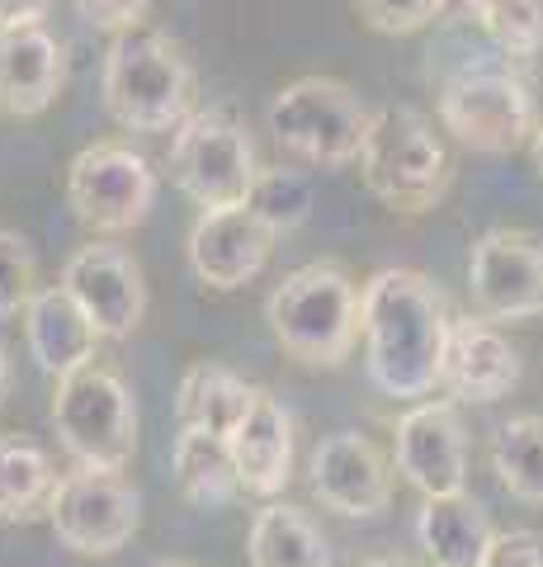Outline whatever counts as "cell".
<instances>
[{
  "mask_svg": "<svg viewBox=\"0 0 543 567\" xmlns=\"http://www.w3.org/2000/svg\"><path fill=\"white\" fill-rule=\"evenodd\" d=\"M449 298L430 275L388 265L359 289L364 364L378 393L420 402L440 388L449 346Z\"/></svg>",
  "mask_w": 543,
  "mask_h": 567,
  "instance_id": "obj_1",
  "label": "cell"
},
{
  "mask_svg": "<svg viewBox=\"0 0 543 567\" xmlns=\"http://www.w3.org/2000/svg\"><path fill=\"white\" fill-rule=\"evenodd\" d=\"M265 322L303 369H341L359 346V284L341 260L297 265L270 289Z\"/></svg>",
  "mask_w": 543,
  "mask_h": 567,
  "instance_id": "obj_2",
  "label": "cell"
},
{
  "mask_svg": "<svg viewBox=\"0 0 543 567\" xmlns=\"http://www.w3.org/2000/svg\"><path fill=\"white\" fill-rule=\"evenodd\" d=\"M100 91L104 110L128 133H170L195 114L199 81L180 43L152 29H133L104 48Z\"/></svg>",
  "mask_w": 543,
  "mask_h": 567,
  "instance_id": "obj_3",
  "label": "cell"
},
{
  "mask_svg": "<svg viewBox=\"0 0 543 567\" xmlns=\"http://www.w3.org/2000/svg\"><path fill=\"white\" fill-rule=\"evenodd\" d=\"M52 425L66 458L85 473H124L137 454V398L109 364H85L58 379Z\"/></svg>",
  "mask_w": 543,
  "mask_h": 567,
  "instance_id": "obj_4",
  "label": "cell"
},
{
  "mask_svg": "<svg viewBox=\"0 0 543 567\" xmlns=\"http://www.w3.org/2000/svg\"><path fill=\"white\" fill-rule=\"evenodd\" d=\"M359 175L383 208L416 218V213H426L445 199L449 152L435 137L426 114L407 110V104H388L369 123V137H364V152H359Z\"/></svg>",
  "mask_w": 543,
  "mask_h": 567,
  "instance_id": "obj_5",
  "label": "cell"
},
{
  "mask_svg": "<svg viewBox=\"0 0 543 567\" xmlns=\"http://www.w3.org/2000/svg\"><path fill=\"white\" fill-rule=\"evenodd\" d=\"M265 123H270V137L289 156L307 166L341 171L349 162H359L374 114L359 100L355 85H345L336 76H297L270 100Z\"/></svg>",
  "mask_w": 543,
  "mask_h": 567,
  "instance_id": "obj_6",
  "label": "cell"
},
{
  "mask_svg": "<svg viewBox=\"0 0 543 567\" xmlns=\"http://www.w3.org/2000/svg\"><path fill=\"white\" fill-rule=\"evenodd\" d=\"M170 175L199 208H241L255 189L260 156L227 110H195L170 137Z\"/></svg>",
  "mask_w": 543,
  "mask_h": 567,
  "instance_id": "obj_7",
  "label": "cell"
},
{
  "mask_svg": "<svg viewBox=\"0 0 543 567\" xmlns=\"http://www.w3.org/2000/svg\"><path fill=\"white\" fill-rule=\"evenodd\" d=\"M440 123L472 152L501 156L534 137V95L505 66H468L440 91Z\"/></svg>",
  "mask_w": 543,
  "mask_h": 567,
  "instance_id": "obj_8",
  "label": "cell"
},
{
  "mask_svg": "<svg viewBox=\"0 0 543 567\" xmlns=\"http://www.w3.org/2000/svg\"><path fill=\"white\" fill-rule=\"evenodd\" d=\"M156 189L161 181H156L152 162L128 142H91L66 166V204L95 233L143 227L156 204Z\"/></svg>",
  "mask_w": 543,
  "mask_h": 567,
  "instance_id": "obj_9",
  "label": "cell"
},
{
  "mask_svg": "<svg viewBox=\"0 0 543 567\" xmlns=\"http://www.w3.org/2000/svg\"><path fill=\"white\" fill-rule=\"evenodd\" d=\"M48 525L62 548L81 558H109L118 554L143 525V496L118 473H66L52 487Z\"/></svg>",
  "mask_w": 543,
  "mask_h": 567,
  "instance_id": "obj_10",
  "label": "cell"
},
{
  "mask_svg": "<svg viewBox=\"0 0 543 567\" xmlns=\"http://www.w3.org/2000/svg\"><path fill=\"white\" fill-rule=\"evenodd\" d=\"M468 293L487 322H524L543 312V241L515 227H492L472 241Z\"/></svg>",
  "mask_w": 543,
  "mask_h": 567,
  "instance_id": "obj_11",
  "label": "cell"
},
{
  "mask_svg": "<svg viewBox=\"0 0 543 567\" xmlns=\"http://www.w3.org/2000/svg\"><path fill=\"white\" fill-rule=\"evenodd\" d=\"M62 289L91 317L100 341H128L147 317V279L133 251L114 241H91L62 265Z\"/></svg>",
  "mask_w": 543,
  "mask_h": 567,
  "instance_id": "obj_12",
  "label": "cell"
},
{
  "mask_svg": "<svg viewBox=\"0 0 543 567\" xmlns=\"http://www.w3.org/2000/svg\"><path fill=\"white\" fill-rule=\"evenodd\" d=\"M393 468L407 477L420 496H459L468 492V431L449 398L416 402L397 421Z\"/></svg>",
  "mask_w": 543,
  "mask_h": 567,
  "instance_id": "obj_13",
  "label": "cell"
},
{
  "mask_svg": "<svg viewBox=\"0 0 543 567\" xmlns=\"http://www.w3.org/2000/svg\"><path fill=\"white\" fill-rule=\"evenodd\" d=\"M185 256L199 284H208L218 293H232V289H247L255 275H265V265L274 256V233L247 204L199 208L195 227H189V241H185Z\"/></svg>",
  "mask_w": 543,
  "mask_h": 567,
  "instance_id": "obj_14",
  "label": "cell"
},
{
  "mask_svg": "<svg viewBox=\"0 0 543 567\" xmlns=\"http://www.w3.org/2000/svg\"><path fill=\"white\" fill-rule=\"evenodd\" d=\"M393 458L369 435L336 431L312 454V492L326 511L349 520H369L393 506Z\"/></svg>",
  "mask_w": 543,
  "mask_h": 567,
  "instance_id": "obj_15",
  "label": "cell"
},
{
  "mask_svg": "<svg viewBox=\"0 0 543 567\" xmlns=\"http://www.w3.org/2000/svg\"><path fill=\"white\" fill-rule=\"evenodd\" d=\"M520 383V354L497 322L453 317L440 388L453 402H501Z\"/></svg>",
  "mask_w": 543,
  "mask_h": 567,
  "instance_id": "obj_16",
  "label": "cell"
},
{
  "mask_svg": "<svg viewBox=\"0 0 543 567\" xmlns=\"http://www.w3.org/2000/svg\"><path fill=\"white\" fill-rule=\"evenodd\" d=\"M66 85V48L43 24L0 29V110L33 118Z\"/></svg>",
  "mask_w": 543,
  "mask_h": 567,
  "instance_id": "obj_17",
  "label": "cell"
},
{
  "mask_svg": "<svg viewBox=\"0 0 543 567\" xmlns=\"http://www.w3.org/2000/svg\"><path fill=\"white\" fill-rule=\"evenodd\" d=\"M24 341L43 374L66 379V374H76V369L95 364L100 331L91 327V317L81 312V303L62 284H48L24 308Z\"/></svg>",
  "mask_w": 543,
  "mask_h": 567,
  "instance_id": "obj_18",
  "label": "cell"
},
{
  "mask_svg": "<svg viewBox=\"0 0 543 567\" xmlns=\"http://www.w3.org/2000/svg\"><path fill=\"white\" fill-rule=\"evenodd\" d=\"M237 458L241 487L255 496H279L293 477V416L270 388H260L247 421L237 425V435L227 440Z\"/></svg>",
  "mask_w": 543,
  "mask_h": 567,
  "instance_id": "obj_19",
  "label": "cell"
},
{
  "mask_svg": "<svg viewBox=\"0 0 543 567\" xmlns=\"http://www.w3.org/2000/svg\"><path fill=\"white\" fill-rule=\"evenodd\" d=\"M492 520L472 502L459 496H426L416 511V544L435 567H482V554L492 544Z\"/></svg>",
  "mask_w": 543,
  "mask_h": 567,
  "instance_id": "obj_20",
  "label": "cell"
},
{
  "mask_svg": "<svg viewBox=\"0 0 543 567\" xmlns=\"http://www.w3.org/2000/svg\"><path fill=\"white\" fill-rule=\"evenodd\" d=\"M260 388H251L241 374H232L227 364H189L180 379V393H175V416H180V431H203V435H222L232 440L237 425L247 421L251 402Z\"/></svg>",
  "mask_w": 543,
  "mask_h": 567,
  "instance_id": "obj_21",
  "label": "cell"
},
{
  "mask_svg": "<svg viewBox=\"0 0 543 567\" xmlns=\"http://www.w3.org/2000/svg\"><path fill=\"white\" fill-rule=\"evenodd\" d=\"M247 558L251 567H331V539L303 506L270 502L251 520Z\"/></svg>",
  "mask_w": 543,
  "mask_h": 567,
  "instance_id": "obj_22",
  "label": "cell"
},
{
  "mask_svg": "<svg viewBox=\"0 0 543 567\" xmlns=\"http://www.w3.org/2000/svg\"><path fill=\"white\" fill-rule=\"evenodd\" d=\"M170 468H175V483H180L185 502H195L203 511L227 506L241 492L237 458H232V445H227L222 435L180 431L175 435V450H170Z\"/></svg>",
  "mask_w": 543,
  "mask_h": 567,
  "instance_id": "obj_23",
  "label": "cell"
},
{
  "mask_svg": "<svg viewBox=\"0 0 543 567\" xmlns=\"http://www.w3.org/2000/svg\"><path fill=\"white\" fill-rule=\"evenodd\" d=\"M58 473L39 440L0 435V520H29L48 511Z\"/></svg>",
  "mask_w": 543,
  "mask_h": 567,
  "instance_id": "obj_24",
  "label": "cell"
},
{
  "mask_svg": "<svg viewBox=\"0 0 543 567\" xmlns=\"http://www.w3.org/2000/svg\"><path fill=\"white\" fill-rule=\"evenodd\" d=\"M492 473L515 502L543 506V416H511L492 440Z\"/></svg>",
  "mask_w": 543,
  "mask_h": 567,
  "instance_id": "obj_25",
  "label": "cell"
},
{
  "mask_svg": "<svg viewBox=\"0 0 543 567\" xmlns=\"http://www.w3.org/2000/svg\"><path fill=\"white\" fill-rule=\"evenodd\" d=\"M468 24H478L505 58L543 52V0H449Z\"/></svg>",
  "mask_w": 543,
  "mask_h": 567,
  "instance_id": "obj_26",
  "label": "cell"
},
{
  "mask_svg": "<svg viewBox=\"0 0 543 567\" xmlns=\"http://www.w3.org/2000/svg\"><path fill=\"white\" fill-rule=\"evenodd\" d=\"M247 208L270 227L274 237L279 233H297V227L312 218V185L289 166H260Z\"/></svg>",
  "mask_w": 543,
  "mask_h": 567,
  "instance_id": "obj_27",
  "label": "cell"
},
{
  "mask_svg": "<svg viewBox=\"0 0 543 567\" xmlns=\"http://www.w3.org/2000/svg\"><path fill=\"white\" fill-rule=\"evenodd\" d=\"M33 293H39V260H33V246L20 233L0 227V322L24 317Z\"/></svg>",
  "mask_w": 543,
  "mask_h": 567,
  "instance_id": "obj_28",
  "label": "cell"
},
{
  "mask_svg": "<svg viewBox=\"0 0 543 567\" xmlns=\"http://www.w3.org/2000/svg\"><path fill=\"white\" fill-rule=\"evenodd\" d=\"M449 10V0H355V14L374 33H416L435 24Z\"/></svg>",
  "mask_w": 543,
  "mask_h": 567,
  "instance_id": "obj_29",
  "label": "cell"
},
{
  "mask_svg": "<svg viewBox=\"0 0 543 567\" xmlns=\"http://www.w3.org/2000/svg\"><path fill=\"white\" fill-rule=\"evenodd\" d=\"M156 6V0H72V10L81 14L91 29H104V33H133L143 29L147 10Z\"/></svg>",
  "mask_w": 543,
  "mask_h": 567,
  "instance_id": "obj_30",
  "label": "cell"
},
{
  "mask_svg": "<svg viewBox=\"0 0 543 567\" xmlns=\"http://www.w3.org/2000/svg\"><path fill=\"white\" fill-rule=\"evenodd\" d=\"M482 567H543V539L534 529H501L487 544Z\"/></svg>",
  "mask_w": 543,
  "mask_h": 567,
  "instance_id": "obj_31",
  "label": "cell"
},
{
  "mask_svg": "<svg viewBox=\"0 0 543 567\" xmlns=\"http://www.w3.org/2000/svg\"><path fill=\"white\" fill-rule=\"evenodd\" d=\"M52 10V0H0V29L14 24H43V14Z\"/></svg>",
  "mask_w": 543,
  "mask_h": 567,
  "instance_id": "obj_32",
  "label": "cell"
},
{
  "mask_svg": "<svg viewBox=\"0 0 543 567\" xmlns=\"http://www.w3.org/2000/svg\"><path fill=\"white\" fill-rule=\"evenodd\" d=\"M530 156H534V171H539V181H543V123H539L534 137H530Z\"/></svg>",
  "mask_w": 543,
  "mask_h": 567,
  "instance_id": "obj_33",
  "label": "cell"
},
{
  "mask_svg": "<svg viewBox=\"0 0 543 567\" xmlns=\"http://www.w3.org/2000/svg\"><path fill=\"white\" fill-rule=\"evenodd\" d=\"M6 393H10V354L0 350V402H6Z\"/></svg>",
  "mask_w": 543,
  "mask_h": 567,
  "instance_id": "obj_34",
  "label": "cell"
},
{
  "mask_svg": "<svg viewBox=\"0 0 543 567\" xmlns=\"http://www.w3.org/2000/svg\"><path fill=\"white\" fill-rule=\"evenodd\" d=\"M359 567H411V563H401V558H369V563H359Z\"/></svg>",
  "mask_w": 543,
  "mask_h": 567,
  "instance_id": "obj_35",
  "label": "cell"
},
{
  "mask_svg": "<svg viewBox=\"0 0 543 567\" xmlns=\"http://www.w3.org/2000/svg\"><path fill=\"white\" fill-rule=\"evenodd\" d=\"M156 567H195V563H185V558H166V563H156Z\"/></svg>",
  "mask_w": 543,
  "mask_h": 567,
  "instance_id": "obj_36",
  "label": "cell"
}]
</instances>
